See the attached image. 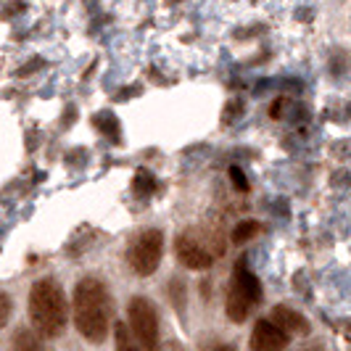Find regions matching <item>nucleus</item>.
<instances>
[{
  "label": "nucleus",
  "instance_id": "8",
  "mask_svg": "<svg viewBox=\"0 0 351 351\" xmlns=\"http://www.w3.org/2000/svg\"><path fill=\"white\" fill-rule=\"evenodd\" d=\"M272 322L280 328L282 333H296V335H306L309 333V319L296 312V309H291V306H285V304H278L275 309H272Z\"/></svg>",
  "mask_w": 351,
  "mask_h": 351
},
{
  "label": "nucleus",
  "instance_id": "17",
  "mask_svg": "<svg viewBox=\"0 0 351 351\" xmlns=\"http://www.w3.org/2000/svg\"><path fill=\"white\" fill-rule=\"evenodd\" d=\"M211 351H235V346H230V343H222V346H214Z\"/></svg>",
  "mask_w": 351,
  "mask_h": 351
},
{
  "label": "nucleus",
  "instance_id": "11",
  "mask_svg": "<svg viewBox=\"0 0 351 351\" xmlns=\"http://www.w3.org/2000/svg\"><path fill=\"white\" fill-rule=\"evenodd\" d=\"M259 232V222L256 219H246V222H241V225H235V230H232V243H246V241H251L254 235Z\"/></svg>",
  "mask_w": 351,
  "mask_h": 351
},
{
  "label": "nucleus",
  "instance_id": "15",
  "mask_svg": "<svg viewBox=\"0 0 351 351\" xmlns=\"http://www.w3.org/2000/svg\"><path fill=\"white\" fill-rule=\"evenodd\" d=\"M230 177H232V185H235L238 191H248V180L243 177V172H241L238 167H232V169H230Z\"/></svg>",
  "mask_w": 351,
  "mask_h": 351
},
{
  "label": "nucleus",
  "instance_id": "12",
  "mask_svg": "<svg viewBox=\"0 0 351 351\" xmlns=\"http://www.w3.org/2000/svg\"><path fill=\"white\" fill-rule=\"evenodd\" d=\"M169 296H172V304H175L177 312H182L185 309V285L180 280H172L169 282Z\"/></svg>",
  "mask_w": 351,
  "mask_h": 351
},
{
  "label": "nucleus",
  "instance_id": "6",
  "mask_svg": "<svg viewBox=\"0 0 351 351\" xmlns=\"http://www.w3.org/2000/svg\"><path fill=\"white\" fill-rule=\"evenodd\" d=\"M291 335L282 333L272 319H259L251 330V351H282L288 346Z\"/></svg>",
  "mask_w": 351,
  "mask_h": 351
},
{
  "label": "nucleus",
  "instance_id": "3",
  "mask_svg": "<svg viewBox=\"0 0 351 351\" xmlns=\"http://www.w3.org/2000/svg\"><path fill=\"white\" fill-rule=\"evenodd\" d=\"M262 301V282L259 278L246 267V259H241L232 280L228 285V296H225V312L232 322H246V317L254 312V306Z\"/></svg>",
  "mask_w": 351,
  "mask_h": 351
},
{
  "label": "nucleus",
  "instance_id": "16",
  "mask_svg": "<svg viewBox=\"0 0 351 351\" xmlns=\"http://www.w3.org/2000/svg\"><path fill=\"white\" fill-rule=\"evenodd\" d=\"M164 351H185V349H182V346H180L177 341H169V343L164 346Z\"/></svg>",
  "mask_w": 351,
  "mask_h": 351
},
{
  "label": "nucleus",
  "instance_id": "10",
  "mask_svg": "<svg viewBox=\"0 0 351 351\" xmlns=\"http://www.w3.org/2000/svg\"><path fill=\"white\" fill-rule=\"evenodd\" d=\"M114 343H117V351H141V346L135 343V338L130 333V328L122 322L114 328Z\"/></svg>",
  "mask_w": 351,
  "mask_h": 351
},
{
  "label": "nucleus",
  "instance_id": "5",
  "mask_svg": "<svg viewBox=\"0 0 351 351\" xmlns=\"http://www.w3.org/2000/svg\"><path fill=\"white\" fill-rule=\"evenodd\" d=\"M130 333L143 351L158 349V312L151 299L135 296L130 301Z\"/></svg>",
  "mask_w": 351,
  "mask_h": 351
},
{
  "label": "nucleus",
  "instance_id": "2",
  "mask_svg": "<svg viewBox=\"0 0 351 351\" xmlns=\"http://www.w3.org/2000/svg\"><path fill=\"white\" fill-rule=\"evenodd\" d=\"M29 319L35 325V333L43 338H58L66 328L69 306L64 299L61 285L53 278H43L29 291Z\"/></svg>",
  "mask_w": 351,
  "mask_h": 351
},
{
  "label": "nucleus",
  "instance_id": "13",
  "mask_svg": "<svg viewBox=\"0 0 351 351\" xmlns=\"http://www.w3.org/2000/svg\"><path fill=\"white\" fill-rule=\"evenodd\" d=\"M135 188H138V193H141V195H145V193H151V191L156 188V182H154V177L148 175V172H138Z\"/></svg>",
  "mask_w": 351,
  "mask_h": 351
},
{
  "label": "nucleus",
  "instance_id": "14",
  "mask_svg": "<svg viewBox=\"0 0 351 351\" xmlns=\"http://www.w3.org/2000/svg\"><path fill=\"white\" fill-rule=\"evenodd\" d=\"M8 317H11V299H8L5 293H0V330L5 328Z\"/></svg>",
  "mask_w": 351,
  "mask_h": 351
},
{
  "label": "nucleus",
  "instance_id": "4",
  "mask_svg": "<svg viewBox=\"0 0 351 351\" xmlns=\"http://www.w3.org/2000/svg\"><path fill=\"white\" fill-rule=\"evenodd\" d=\"M161 256H164V235L156 228L143 230L127 248V264L141 278H148V275L156 272L158 264H161Z\"/></svg>",
  "mask_w": 351,
  "mask_h": 351
},
{
  "label": "nucleus",
  "instance_id": "9",
  "mask_svg": "<svg viewBox=\"0 0 351 351\" xmlns=\"http://www.w3.org/2000/svg\"><path fill=\"white\" fill-rule=\"evenodd\" d=\"M11 351H45V349H43V341H40V335H37L35 330L21 328V330L14 335Z\"/></svg>",
  "mask_w": 351,
  "mask_h": 351
},
{
  "label": "nucleus",
  "instance_id": "7",
  "mask_svg": "<svg viewBox=\"0 0 351 351\" xmlns=\"http://www.w3.org/2000/svg\"><path fill=\"white\" fill-rule=\"evenodd\" d=\"M175 251H177V259L182 262V267H188V269H209L211 262H214V256L206 251V246L198 243L191 235H180L175 243Z\"/></svg>",
  "mask_w": 351,
  "mask_h": 351
},
{
  "label": "nucleus",
  "instance_id": "1",
  "mask_svg": "<svg viewBox=\"0 0 351 351\" xmlns=\"http://www.w3.org/2000/svg\"><path fill=\"white\" fill-rule=\"evenodd\" d=\"M74 325L90 343H101L111 330V299L98 278H82L74 288Z\"/></svg>",
  "mask_w": 351,
  "mask_h": 351
}]
</instances>
